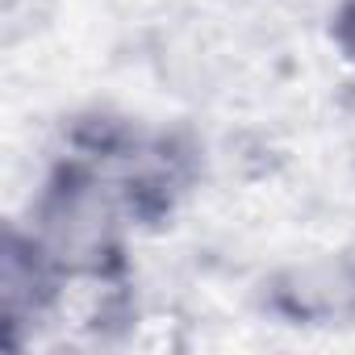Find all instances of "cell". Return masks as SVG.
<instances>
[{"label":"cell","instance_id":"5b68a950","mask_svg":"<svg viewBox=\"0 0 355 355\" xmlns=\"http://www.w3.org/2000/svg\"><path fill=\"white\" fill-rule=\"evenodd\" d=\"M326 34H330V46L338 51V59L355 67V0H338V5L330 9Z\"/></svg>","mask_w":355,"mask_h":355},{"label":"cell","instance_id":"6da1fadb","mask_svg":"<svg viewBox=\"0 0 355 355\" xmlns=\"http://www.w3.org/2000/svg\"><path fill=\"white\" fill-rule=\"evenodd\" d=\"M63 146L92 159L117 189L134 230H163L205 175V146L184 125H142L113 109L76 113Z\"/></svg>","mask_w":355,"mask_h":355},{"label":"cell","instance_id":"277c9868","mask_svg":"<svg viewBox=\"0 0 355 355\" xmlns=\"http://www.w3.org/2000/svg\"><path fill=\"white\" fill-rule=\"evenodd\" d=\"M71 276L59 268V259L38 243V234L21 222L5 226L0 247V330L5 347H26L30 334H38L63 305V288Z\"/></svg>","mask_w":355,"mask_h":355},{"label":"cell","instance_id":"7a4b0ae2","mask_svg":"<svg viewBox=\"0 0 355 355\" xmlns=\"http://www.w3.org/2000/svg\"><path fill=\"white\" fill-rule=\"evenodd\" d=\"M26 226L71 280H92L105 293L130 288V214L117 189L105 180V171L80 150L59 142L30 201Z\"/></svg>","mask_w":355,"mask_h":355},{"label":"cell","instance_id":"3957f363","mask_svg":"<svg viewBox=\"0 0 355 355\" xmlns=\"http://www.w3.org/2000/svg\"><path fill=\"white\" fill-rule=\"evenodd\" d=\"M255 305L280 326H351L355 322V243L322 259L288 263L263 276Z\"/></svg>","mask_w":355,"mask_h":355}]
</instances>
